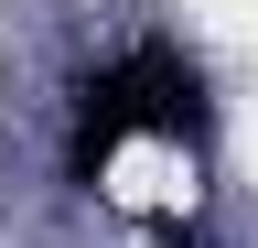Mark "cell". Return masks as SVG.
<instances>
[{"label":"cell","instance_id":"cell-1","mask_svg":"<svg viewBox=\"0 0 258 248\" xmlns=\"http://www.w3.org/2000/svg\"><path fill=\"white\" fill-rule=\"evenodd\" d=\"M129 140H172V151H205L215 140V97H205V65L172 43H129L108 54L86 86H76V119H64V173L76 183H108V162Z\"/></svg>","mask_w":258,"mask_h":248}]
</instances>
